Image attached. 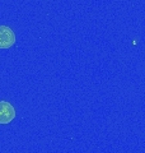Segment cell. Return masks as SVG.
Returning a JSON list of instances; mask_svg holds the SVG:
<instances>
[{
    "mask_svg": "<svg viewBox=\"0 0 145 153\" xmlns=\"http://www.w3.org/2000/svg\"><path fill=\"white\" fill-rule=\"evenodd\" d=\"M16 119V108L8 101H0V125H7Z\"/></svg>",
    "mask_w": 145,
    "mask_h": 153,
    "instance_id": "6da1fadb",
    "label": "cell"
},
{
    "mask_svg": "<svg viewBox=\"0 0 145 153\" xmlns=\"http://www.w3.org/2000/svg\"><path fill=\"white\" fill-rule=\"evenodd\" d=\"M16 44V33L8 26H0V49H10Z\"/></svg>",
    "mask_w": 145,
    "mask_h": 153,
    "instance_id": "7a4b0ae2",
    "label": "cell"
}]
</instances>
